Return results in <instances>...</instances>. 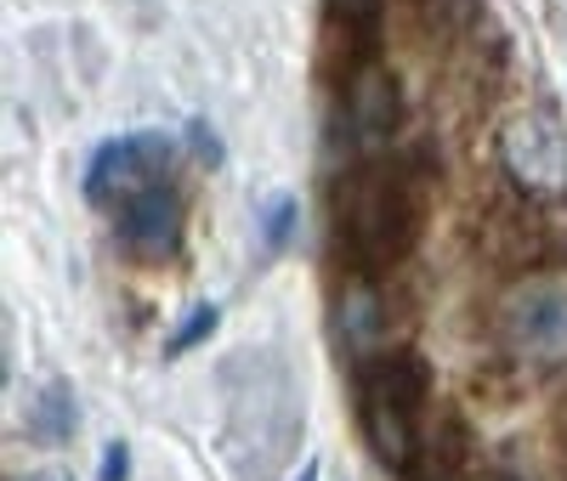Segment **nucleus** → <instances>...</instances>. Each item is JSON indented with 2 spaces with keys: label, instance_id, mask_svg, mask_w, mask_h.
<instances>
[{
  "label": "nucleus",
  "instance_id": "4",
  "mask_svg": "<svg viewBox=\"0 0 567 481\" xmlns=\"http://www.w3.org/2000/svg\"><path fill=\"white\" fill-rule=\"evenodd\" d=\"M499 328H505V341L523 357L567 363V272L561 266H539V272L516 278L505 289Z\"/></svg>",
  "mask_w": 567,
  "mask_h": 481
},
{
  "label": "nucleus",
  "instance_id": "8",
  "mask_svg": "<svg viewBox=\"0 0 567 481\" xmlns=\"http://www.w3.org/2000/svg\"><path fill=\"white\" fill-rule=\"evenodd\" d=\"M341 108H347L352 136L381 142V136H392L398 119H403V85H398V74H392L381 57H374L369 69H358V74L341 85Z\"/></svg>",
  "mask_w": 567,
  "mask_h": 481
},
{
  "label": "nucleus",
  "instance_id": "10",
  "mask_svg": "<svg viewBox=\"0 0 567 481\" xmlns=\"http://www.w3.org/2000/svg\"><path fill=\"white\" fill-rule=\"evenodd\" d=\"M374 57H381V34H374V23H347V18H329L323 23V40H318V74L323 80L347 85Z\"/></svg>",
  "mask_w": 567,
  "mask_h": 481
},
{
  "label": "nucleus",
  "instance_id": "12",
  "mask_svg": "<svg viewBox=\"0 0 567 481\" xmlns=\"http://www.w3.org/2000/svg\"><path fill=\"white\" fill-rule=\"evenodd\" d=\"M256 221H261V244H267V255L290 250V244H296V232H301V205H296V192H272Z\"/></svg>",
  "mask_w": 567,
  "mask_h": 481
},
{
  "label": "nucleus",
  "instance_id": "9",
  "mask_svg": "<svg viewBox=\"0 0 567 481\" xmlns=\"http://www.w3.org/2000/svg\"><path fill=\"white\" fill-rule=\"evenodd\" d=\"M471 459H477V437H471V425L454 408H443L420 430V453H414L409 481H471Z\"/></svg>",
  "mask_w": 567,
  "mask_h": 481
},
{
  "label": "nucleus",
  "instance_id": "16",
  "mask_svg": "<svg viewBox=\"0 0 567 481\" xmlns=\"http://www.w3.org/2000/svg\"><path fill=\"white\" fill-rule=\"evenodd\" d=\"M97 481H131V448H125V442H109V448H103Z\"/></svg>",
  "mask_w": 567,
  "mask_h": 481
},
{
  "label": "nucleus",
  "instance_id": "2",
  "mask_svg": "<svg viewBox=\"0 0 567 481\" xmlns=\"http://www.w3.org/2000/svg\"><path fill=\"white\" fill-rule=\"evenodd\" d=\"M425 402H432V363L420 352H386L358 363V425L369 437V453L398 481H409L414 470Z\"/></svg>",
  "mask_w": 567,
  "mask_h": 481
},
{
  "label": "nucleus",
  "instance_id": "3",
  "mask_svg": "<svg viewBox=\"0 0 567 481\" xmlns=\"http://www.w3.org/2000/svg\"><path fill=\"white\" fill-rule=\"evenodd\" d=\"M499 165L516 199L561 205L567 199V136L550 108H523L499 125Z\"/></svg>",
  "mask_w": 567,
  "mask_h": 481
},
{
  "label": "nucleus",
  "instance_id": "17",
  "mask_svg": "<svg viewBox=\"0 0 567 481\" xmlns=\"http://www.w3.org/2000/svg\"><path fill=\"white\" fill-rule=\"evenodd\" d=\"M187 136H194V148H199V159H205V165H221V142H216V130H210L205 119L187 125Z\"/></svg>",
  "mask_w": 567,
  "mask_h": 481
},
{
  "label": "nucleus",
  "instance_id": "19",
  "mask_svg": "<svg viewBox=\"0 0 567 481\" xmlns=\"http://www.w3.org/2000/svg\"><path fill=\"white\" fill-rule=\"evenodd\" d=\"M561 430H567V402H561Z\"/></svg>",
  "mask_w": 567,
  "mask_h": 481
},
{
  "label": "nucleus",
  "instance_id": "15",
  "mask_svg": "<svg viewBox=\"0 0 567 481\" xmlns=\"http://www.w3.org/2000/svg\"><path fill=\"white\" fill-rule=\"evenodd\" d=\"M329 18H347V23H381V0H329Z\"/></svg>",
  "mask_w": 567,
  "mask_h": 481
},
{
  "label": "nucleus",
  "instance_id": "18",
  "mask_svg": "<svg viewBox=\"0 0 567 481\" xmlns=\"http://www.w3.org/2000/svg\"><path fill=\"white\" fill-rule=\"evenodd\" d=\"M296 481H318V459H307V464H301V475H296Z\"/></svg>",
  "mask_w": 567,
  "mask_h": 481
},
{
  "label": "nucleus",
  "instance_id": "11",
  "mask_svg": "<svg viewBox=\"0 0 567 481\" xmlns=\"http://www.w3.org/2000/svg\"><path fill=\"white\" fill-rule=\"evenodd\" d=\"M74 430H80L74 385L69 379H45L34 391V402H29V437L40 448H63V442H74Z\"/></svg>",
  "mask_w": 567,
  "mask_h": 481
},
{
  "label": "nucleus",
  "instance_id": "7",
  "mask_svg": "<svg viewBox=\"0 0 567 481\" xmlns=\"http://www.w3.org/2000/svg\"><path fill=\"white\" fill-rule=\"evenodd\" d=\"M114 232H120V250L142 266H159L171 255H182V238H187V210L182 199L165 187L142 192V199H131L120 216H114Z\"/></svg>",
  "mask_w": 567,
  "mask_h": 481
},
{
  "label": "nucleus",
  "instance_id": "5",
  "mask_svg": "<svg viewBox=\"0 0 567 481\" xmlns=\"http://www.w3.org/2000/svg\"><path fill=\"white\" fill-rule=\"evenodd\" d=\"M171 136L165 130H131V136H114L103 142L85 165V199L103 205V210H125L142 192L165 187L171 176Z\"/></svg>",
  "mask_w": 567,
  "mask_h": 481
},
{
  "label": "nucleus",
  "instance_id": "6",
  "mask_svg": "<svg viewBox=\"0 0 567 481\" xmlns=\"http://www.w3.org/2000/svg\"><path fill=\"white\" fill-rule=\"evenodd\" d=\"M403 295H392V289L381 278H358L347 272L341 295H336V328H341V346L369 363V357H386V352H403V323H392V306Z\"/></svg>",
  "mask_w": 567,
  "mask_h": 481
},
{
  "label": "nucleus",
  "instance_id": "1",
  "mask_svg": "<svg viewBox=\"0 0 567 481\" xmlns=\"http://www.w3.org/2000/svg\"><path fill=\"white\" fill-rule=\"evenodd\" d=\"M425 227V192L409 165L369 159L336 187V250L347 255V272L386 278Z\"/></svg>",
  "mask_w": 567,
  "mask_h": 481
},
{
  "label": "nucleus",
  "instance_id": "14",
  "mask_svg": "<svg viewBox=\"0 0 567 481\" xmlns=\"http://www.w3.org/2000/svg\"><path fill=\"white\" fill-rule=\"evenodd\" d=\"M471 397H477L483 408H511V402H516V374H511V368L471 374Z\"/></svg>",
  "mask_w": 567,
  "mask_h": 481
},
{
  "label": "nucleus",
  "instance_id": "13",
  "mask_svg": "<svg viewBox=\"0 0 567 481\" xmlns=\"http://www.w3.org/2000/svg\"><path fill=\"white\" fill-rule=\"evenodd\" d=\"M216 323H221V306H216V301L194 306V312H187V317L176 323V334H171V341H165V357L176 363V357H187V352H194V346H205L210 334H216Z\"/></svg>",
  "mask_w": 567,
  "mask_h": 481
}]
</instances>
